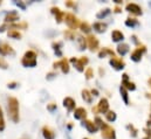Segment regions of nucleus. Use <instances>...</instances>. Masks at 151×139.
<instances>
[{"label": "nucleus", "mask_w": 151, "mask_h": 139, "mask_svg": "<svg viewBox=\"0 0 151 139\" xmlns=\"http://www.w3.org/2000/svg\"><path fill=\"white\" fill-rule=\"evenodd\" d=\"M7 111H8V117L14 123H18L19 122V102L15 97H8Z\"/></svg>", "instance_id": "nucleus-1"}, {"label": "nucleus", "mask_w": 151, "mask_h": 139, "mask_svg": "<svg viewBox=\"0 0 151 139\" xmlns=\"http://www.w3.org/2000/svg\"><path fill=\"white\" fill-rule=\"evenodd\" d=\"M37 53L35 52H33V50H28V52H26L25 53V55H24V57H22V60H21V64L24 66V67H26V68H33V67H35L37 66V63H38V61H37Z\"/></svg>", "instance_id": "nucleus-2"}, {"label": "nucleus", "mask_w": 151, "mask_h": 139, "mask_svg": "<svg viewBox=\"0 0 151 139\" xmlns=\"http://www.w3.org/2000/svg\"><path fill=\"white\" fill-rule=\"evenodd\" d=\"M63 20H65L66 25L69 27L70 31L75 32V29H77L80 27V20L76 18L73 13H65V19Z\"/></svg>", "instance_id": "nucleus-3"}, {"label": "nucleus", "mask_w": 151, "mask_h": 139, "mask_svg": "<svg viewBox=\"0 0 151 139\" xmlns=\"http://www.w3.org/2000/svg\"><path fill=\"white\" fill-rule=\"evenodd\" d=\"M70 62L74 64V67L77 69V71L83 72V71H84V67L89 63V59H88L87 56H81L80 59H77V57H72V59H70Z\"/></svg>", "instance_id": "nucleus-4"}, {"label": "nucleus", "mask_w": 151, "mask_h": 139, "mask_svg": "<svg viewBox=\"0 0 151 139\" xmlns=\"http://www.w3.org/2000/svg\"><path fill=\"white\" fill-rule=\"evenodd\" d=\"M144 53H147V47L144 46V44H137V48L131 53V55H130V59L134 61V62H139L141 60H142V56H143V54Z\"/></svg>", "instance_id": "nucleus-5"}, {"label": "nucleus", "mask_w": 151, "mask_h": 139, "mask_svg": "<svg viewBox=\"0 0 151 139\" xmlns=\"http://www.w3.org/2000/svg\"><path fill=\"white\" fill-rule=\"evenodd\" d=\"M101 136L103 139H116V131L110 125L104 124L101 128Z\"/></svg>", "instance_id": "nucleus-6"}, {"label": "nucleus", "mask_w": 151, "mask_h": 139, "mask_svg": "<svg viewBox=\"0 0 151 139\" xmlns=\"http://www.w3.org/2000/svg\"><path fill=\"white\" fill-rule=\"evenodd\" d=\"M86 40H87V46H88V48L90 49V52H96V50L99 49V47H100V41L97 40V37H96L95 35L89 34L86 37Z\"/></svg>", "instance_id": "nucleus-7"}, {"label": "nucleus", "mask_w": 151, "mask_h": 139, "mask_svg": "<svg viewBox=\"0 0 151 139\" xmlns=\"http://www.w3.org/2000/svg\"><path fill=\"white\" fill-rule=\"evenodd\" d=\"M53 67H54V69L61 68V71H62L63 74H68L69 70H70V66H69V62H68L67 59H61L60 61L54 62V63H53Z\"/></svg>", "instance_id": "nucleus-8"}, {"label": "nucleus", "mask_w": 151, "mask_h": 139, "mask_svg": "<svg viewBox=\"0 0 151 139\" xmlns=\"http://www.w3.org/2000/svg\"><path fill=\"white\" fill-rule=\"evenodd\" d=\"M109 64H110L115 70H123L124 67H125L124 60H123V59H119V57H116V56H114V57L110 59Z\"/></svg>", "instance_id": "nucleus-9"}, {"label": "nucleus", "mask_w": 151, "mask_h": 139, "mask_svg": "<svg viewBox=\"0 0 151 139\" xmlns=\"http://www.w3.org/2000/svg\"><path fill=\"white\" fill-rule=\"evenodd\" d=\"M125 9L129 12V13H131V14H134V15H136V16H138V15H142V8L137 5V4H135V2H130V4H128L127 6H125Z\"/></svg>", "instance_id": "nucleus-10"}, {"label": "nucleus", "mask_w": 151, "mask_h": 139, "mask_svg": "<svg viewBox=\"0 0 151 139\" xmlns=\"http://www.w3.org/2000/svg\"><path fill=\"white\" fill-rule=\"evenodd\" d=\"M96 109H97V112H100V113H107L108 111H109V102H108V100L107 98H101L100 100V102H99V104L96 106Z\"/></svg>", "instance_id": "nucleus-11"}, {"label": "nucleus", "mask_w": 151, "mask_h": 139, "mask_svg": "<svg viewBox=\"0 0 151 139\" xmlns=\"http://www.w3.org/2000/svg\"><path fill=\"white\" fill-rule=\"evenodd\" d=\"M14 54H15V52L8 43L0 42V55L5 56V55H14Z\"/></svg>", "instance_id": "nucleus-12"}, {"label": "nucleus", "mask_w": 151, "mask_h": 139, "mask_svg": "<svg viewBox=\"0 0 151 139\" xmlns=\"http://www.w3.org/2000/svg\"><path fill=\"white\" fill-rule=\"evenodd\" d=\"M82 125L87 129V131H88L89 133H96L97 130H99V128L96 126V124H95L94 122L89 120V119H84V120H82Z\"/></svg>", "instance_id": "nucleus-13"}, {"label": "nucleus", "mask_w": 151, "mask_h": 139, "mask_svg": "<svg viewBox=\"0 0 151 139\" xmlns=\"http://www.w3.org/2000/svg\"><path fill=\"white\" fill-rule=\"evenodd\" d=\"M50 12L54 14L56 22H58V24H61L62 20L65 19V13H63L59 7H52V8H50Z\"/></svg>", "instance_id": "nucleus-14"}, {"label": "nucleus", "mask_w": 151, "mask_h": 139, "mask_svg": "<svg viewBox=\"0 0 151 139\" xmlns=\"http://www.w3.org/2000/svg\"><path fill=\"white\" fill-rule=\"evenodd\" d=\"M74 118L78 120H84L87 118V110L84 107H76L74 111Z\"/></svg>", "instance_id": "nucleus-15"}, {"label": "nucleus", "mask_w": 151, "mask_h": 139, "mask_svg": "<svg viewBox=\"0 0 151 139\" xmlns=\"http://www.w3.org/2000/svg\"><path fill=\"white\" fill-rule=\"evenodd\" d=\"M63 106H65V107L70 112V111L75 110L76 102L72 98V97H66V98L63 100Z\"/></svg>", "instance_id": "nucleus-16"}, {"label": "nucleus", "mask_w": 151, "mask_h": 139, "mask_svg": "<svg viewBox=\"0 0 151 139\" xmlns=\"http://www.w3.org/2000/svg\"><path fill=\"white\" fill-rule=\"evenodd\" d=\"M42 136L45 139H55V132L49 126H43L42 128Z\"/></svg>", "instance_id": "nucleus-17"}, {"label": "nucleus", "mask_w": 151, "mask_h": 139, "mask_svg": "<svg viewBox=\"0 0 151 139\" xmlns=\"http://www.w3.org/2000/svg\"><path fill=\"white\" fill-rule=\"evenodd\" d=\"M76 42H77V46H78L80 50H84L87 48V40H86V37L83 35H76Z\"/></svg>", "instance_id": "nucleus-18"}, {"label": "nucleus", "mask_w": 151, "mask_h": 139, "mask_svg": "<svg viewBox=\"0 0 151 139\" xmlns=\"http://www.w3.org/2000/svg\"><path fill=\"white\" fill-rule=\"evenodd\" d=\"M107 55H110L111 57L115 56V53H114L113 49H110V48H108V47H103L100 52H99V57L100 59H104Z\"/></svg>", "instance_id": "nucleus-19"}, {"label": "nucleus", "mask_w": 151, "mask_h": 139, "mask_svg": "<svg viewBox=\"0 0 151 139\" xmlns=\"http://www.w3.org/2000/svg\"><path fill=\"white\" fill-rule=\"evenodd\" d=\"M18 20H19V14L15 11H11L9 13H7V15L5 18V21L6 22H15Z\"/></svg>", "instance_id": "nucleus-20"}, {"label": "nucleus", "mask_w": 151, "mask_h": 139, "mask_svg": "<svg viewBox=\"0 0 151 139\" xmlns=\"http://www.w3.org/2000/svg\"><path fill=\"white\" fill-rule=\"evenodd\" d=\"M107 27H108V25L106 22H95L93 25L94 31L97 32V33H104L107 31Z\"/></svg>", "instance_id": "nucleus-21"}, {"label": "nucleus", "mask_w": 151, "mask_h": 139, "mask_svg": "<svg viewBox=\"0 0 151 139\" xmlns=\"http://www.w3.org/2000/svg\"><path fill=\"white\" fill-rule=\"evenodd\" d=\"M129 49H130V47H129L128 43H119V44L117 46V48H116V52H117L121 56H124V55L129 52Z\"/></svg>", "instance_id": "nucleus-22"}, {"label": "nucleus", "mask_w": 151, "mask_h": 139, "mask_svg": "<svg viewBox=\"0 0 151 139\" xmlns=\"http://www.w3.org/2000/svg\"><path fill=\"white\" fill-rule=\"evenodd\" d=\"M111 39H113L114 42H121V41L124 40V34L121 31L115 29V31L111 32Z\"/></svg>", "instance_id": "nucleus-23"}, {"label": "nucleus", "mask_w": 151, "mask_h": 139, "mask_svg": "<svg viewBox=\"0 0 151 139\" xmlns=\"http://www.w3.org/2000/svg\"><path fill=\"white\" fill-rule=\"evenodd\" d=\"M80 29H81V32L82 33H84V34H90V32H91V27H90V25L88 24V22H86V21H82V22H80V27H78Z\"/></svg>", "instance_id": "nucleus-24"}, {"label": "nucleus", "mask_w": 151, "mask_h": 139, "mask_svg": "<svg viewBox=\"0 0 151 139\" xmlns=\"http://www.w3.org/2000/svg\"><path fill=\"white\" fill-rule=\"evenodd\" d=\"M127 91L128 90H131V91H134V90H136V85H135V83L134 82H130L129 80L128 81H122V84H121Z\"/></svg>", "instance_id": "nucleus-25"}, {"label": "nucleus", "mask_w": 151, "mask_h": 139, "mask_svg": "<svg viewBox=\"0 0 151 139\" xmlns=\"http://www.w3.org/2000/svg\"><path fill=\"white\" fill-rule=\"evenodd\" d=\"M81 94H82V98H83V101H84V102H87V103H89V104L93 102V96H91V94H90V91H89V90L83 89Z\"/></svg>", "instance_id": "nucleus-26"}, {"label": "nucleus", "mask_w": 151, "mask_h": 139, "mask_svg": "<svg viewBox=\"0 0 151 139\" xmlns=\"http://www.w3.org/2000/svg\"><path fill=\"white\" fill-rule=\"evenodd\" d=\"M52 47H53V49H54V52H55V54H56L58 56H62V52H61L62 42H60V41L53 42V43H52Z\"/></svg>", "instance_id": "nucleus-27"}, {"label": "nucleus", "mask_w": 151, "mask_h": 139, "mask_svg": "<svg viewBox=\"0 0 151 139\" xmlns=\"http://www.w3.org/2000/svg\"><path fill=\"white\" fill-rule=\"evenodd\" d=\"M27 27H28V24H27V22H20V24H12V25H9L8 29H14V31H17L18 28H19V29H26Z\"/></svg>", "instance_id": "nucleus-28"}, {"label": "nucleus", "mask_w": 151, "mask_h": 139, "mask_svg": "<svg viewBox=\"0 0 151 139\" xmlns=\"http://www.w3.org/2000/svg\"><path fill=\"white\" fill-rule=\"evenodd\" d=\"M139 25V22H138V20L137 19H135V18H128L127 20H125V26L127 27H131V28H134V27H136V26H138Z\"/></svg>", "instance_id": "nucleus-29"}, {"label": "nucleus", "mask_w": 151, "mask_h": 139, "mask_svg": "<svg viewBox=\"0 0 151 139\" xmlns=\"http://www.w3.org/2000/svg\"><path fill=\"white\" fill-rule=\"evenodd\" d=\"M119 92H121V96H122L123 102L128 105L129 104V95H128V91H127V90L121 85V87H119Z\"/></svg>", "instance_id": "nucleus-30"}, {"label": "nucleus", "mask_w": 151, "mask_h": 139, "mask_svg": "<svg viewBox=\"0 0 151 139\" xmlns=\"http://www.w3.org/2000/svg\"><path fill=\"white\" fill-rule=\"evenodd\" d=\"M110 13H111V9H110V8H104V9L100 11V12L96 14V18H97V19H104V18L108 16Z\"/></svg>", "instance_id": "nucleus-31"}, {"label": "nucleus", "mask_w": 151, "mask_h": 139, "mask_svg": "<svg viewBox=\"0 0 151 139\" xmlns=\"http://www.w3.org/2000/svg\"><path fill=\"white\" fill-rule=\"evenodd\" d=\"M106 118H107V120L108 122H110V123H113L116 120V118H117V116H116V112L115 111H108L107 113H106Z\"/></svg>", "instance_id": "nucleus-32"}, {"label": "nucleus", "mask_w": 151, "mask_h": 139, "mask_svg": "<svg viewBox=\"0 0 151 139\" xmlns=\"http://www.w3.org/2000/svg\"><path fill=\"white\" fill-rule=\"evenodd\" d=\"M127 129L130 131L131 137H134V138H136V137H137V135H138V130H137L132 124H128V125H127Z\"/></svg>", "instance_id": "nucleus-33"}, {"label": "nucleus", "mask_w": 151, "mask_h": 139, "mask_svg": "<svg viewBox=\"0 0 151 139\" xmlns=\"http://www.w3.org/2000/svg\"><path fill=\"white\" fill-rule=\"evenodd\" d=\"M63 35H65V37L68 39V40H74L76 37L75 32H74V31H70V29H66V31L63 32Z\"/></svg>", "instance_id": "nucleus-34"}, {"label": "nucleus", "mask_w": 151, "mask_h": 139, "mask_svg": "<svg viewBox=\"0 0 151 139\" xmlns=\"http://www.w3.org/2000/svg\"><path fill=\"white\" fill-rule=\"evenodd\" d=\"M7 35H8L9 37H13V39H20V37H21L20 32H19V31H14V29H9Z\"/></svg>", "instance_id": "nucleus-35"}, {"label": "nucleus", "mask_w": 151, "mask_h": 139, "mask_svg": "<svg viewBox=\"0 0 151 139\" xmlns=\"http://www.w3.org/2000/svg\"><path fill=\"white\" fill-rule=\"evenodd\" d=\"M84 76H86V80H91L94 77V70L93 68H87L86 71H84Z\"/></svg>", "instance_id": "nucleus-36"}, {"label": "nucleus", "mask_w": 151, "mask_h": 139, "mask_svg": "<svg viewBox=\"0 0 151 139\" xmlns=\"http://www.w3.org/2000/svg\"><path fill=\"white\" fill-rule=\"evenodd\" d=\"M4 129H5V120H4V115H2V111L0 107V132L4 131Z\"/></svg>", "instance_id": "nucleus-37"}, {"label": "nucleus", "mask_w": 151, "mask_h": 139, "mask_svg": "<svg viewBox=\"0 0 151 139\" xmlns=\"http://www.w3.org/2000/svg\"><path fill=\"white\" fill-rule=\"evenodd\" d=\"M47 110H48V111H50V112L55 111V110H56V104H54V103L48 104V105H47Z\"/></svg>", "instance_id": "nucleus-38"}, {"label": "nucleus", "mask_w": 151, "mask_h": 139, "mask_svg": "<svg viewBox=\"0 0 151 139\" xmlns=\"http://www.w3.org/2000/svg\"><path fill=\"white\" fill-rule=\"evenodd\" d=\"M7 67H8L7 62H6V61H4L2 59H0V68H4V69H6Z\"/></svg>", "instance_id": "nucleus-39"}, {"label": "nucleus", "mask_w": 151, "mask_h": 139, "mask_svg": "<svg viewBox=\"0 0 151 139\" xmlns=\"http://www.w3.org/2000/svg\"><path fill=\"white\" fill-rule=\"evenodd\" d=\"M66 6H67V7H73V8H75V7H76V4L74 2V1L69 0V1H67V2H66Z\"/></svg>", "instance_id": "nucleus-40"}, {"label": "nucleus", "mask_w": 151, "mask_h": 139, "mask_svg": "<svg viewBox=\"0 0 151 139\" xmlns=\"http://www.w3.org/2000/svg\"><path fill=\"white\" fill-rule=\"evenodd\" d=\"M143 131L145 132L147 137H151V129H150V128H145V129H144Z\"/></svg>", "instance_id": "nucleus-41"}, {"label": "nucleus", "mask_w": 151, "mask_h": 139, "mask_svg": "<svg viewBox=\"0 0 151 139\" xmlns=\"http://www.w3.org/2000/svg\"><path fill=\"white\" fill-rule=\"evenodd\" d=\"M55 76H58L56 72H49V74L47 75V80H52V78H54Z\"/></svg>", "instance_id": "nucleus-42"}, {"label": "nucleus", "mask_w": 151, "mask_h": 139, "mask_svg": "<svg viewBox=\"0 0 151 139\" xmlns=\"http://www.w3.org/2000/svg\"><path fill=\"white\" fill-rule=\"evenodd\" d=\"M17 85H18L17 82H11V83H8V88H11V89H14Z\"/></svg>", "instance_id": "nucleus-43"}, {"label": "nucleus", "mask_w": 151, "mask_h": 139, "mask_svg": "<svg viewBox=\"0 0 151 139\" xmlns=\"http://www.w3.org/2000/svg\"><path fill=\"white\" fill-rule=\"evenodd\" d=\"M113 12H114V13H121V12H122V8H121L119 6H116V7L114 8Z\"/></svg>", "instance_id": "nucleus-44"}, {"label": "nucleus", "mask_w": 151, "mask_h": 139, "mask_svg": "<svg viewBox=\"0 0 151 139\" xmlns=\"http://www.w3.org/2000/svg\"><path fill=\"white\" fill-rule=\"evenodd\" d=\"M90 94H91V96H99V90L93 89V90L90 91Z\"/></svg>", "instance_id": "nucleus-45"}, {"label": "nucleus", "mask_w": 151, "mask_h": 139, "mask_svg": "<svg viewBox=\"0 0 151 139\" xmlns=\"http://www.w3.org/2000/svg\"><path fill=\"white\" fill-rule=\"evenodd\" d=\"M122 78H123L122 81H128V80H129V75H128V74H123Z\"/></svg>", "instance_id": "nucleus-46"}, {"label": "nucleus", "mask_w": 151, "mask_h": 139, "mask_svg": "<svg viewBox=\"0 0 151 139\" xmlns=\"http://www.w3.org/2000/svg\"><path fill=\"white\" fill-rule=\"evenodd\" d=\"M131 39H132V41H134L136 44H138V41H137V36H136V35H132Z\"/></svg>", "instance_id": "nucleus-47"}, {"label": "nucleus", "mask_w": 151, "mask_h": 139, "mask_svg": "<svg viewBox=\"0 0 151 139\" xmlns=\"http://www.w3.org/2000/svg\"><path fill=\"white\" fill-rule=\"evenodd\" d=\"M15 4H17V5H18V6H19V7H21V8H22V9H25V5H24V4H22V2H20V1H19V2H15Z\"/></svg>", "instance_id": "nucleus-48"}, {"label": "nucleus", "mask_w": 151, "mask_h": 139, "mask_svg": "<svg viewBox=\"0 0 151 139\" xmlns=\"http://www.w3.org/2000/svg\"><path fill=\"white\" fill-rule=\"evenodd\" d=\"M6 27H7V25H6V24H5V25H2V26H1V27H0V32H4V31H5V28H6Z\"/></svg>", "instance_id": "nucleus-49"}, {"label": "nucleus", "mask_w": 151, "mask_h": 139, "mask_svg": "<svg viewBox=\"0 0 151 139\" xmlns=\"http://www.w3.org/2000/svg\"><path fill=\"white\" fill-rule=\"evenodd\" d=\"M147 125H148V128H150V126H151V115H150V117H149V119H148Z\"/></svg>", "instance_id": "nucleus-50"}, {"label": "nucleus", "mask_w": 151, "mask_h": 139, "mask_svg": "<svg viewBox=\"0 0 151 139\" xmlns=\"http://www.w3.org/2000/svg\"><path fill=\"white\" fill-rule=\"evenodd\" d=\"M114 1H115V4H116V5H117V6H118V5H121V4H122V2H123V1H122V0H114Z\"/></svg>", "instance_id": "nucleus-51"}, {"label": "nucleus", "mask_w": 151, "mask_h": 139, "mask_svg": "<svg viewBox=\"0 0 151 139\" xmlns=\"http://www.w3.org/2000/svg\"><path fill=\"white\" fill-rule=\"evenodd\" d=\"M67 128H68V130H72V129H73V124H72V123H70V124H68V125H67Z\"/></svg>", "instance_id": "nucleus-52"}, {"label": "nucleus", "mask_w": 151, "mask_h": 139, "mask_svg": "<svg viewBox=\"0 0 151 139\" xmlns=\"http://www.w3.org/2000/svg\"><path fill=\"white\" fill-rule=\"evenodd\" d=\"M103 74H104V70L102 69V68H100V75H101V76H103Z\"/></svg>", "instance_id": "nucleus-53"}, {"label": "nucleus", "mask_w": 151, "mask_h": 139, "mask_svg": "<svg viewBox=\"0 0 151 139\" xmlns=\"http://www.w3.org/2000/svg\"><path fill=\"white\" fill-rule=\"evenodd\" d=\"M148 82H149V85H150V88H151V78H149V81H148Z\"/></svg>", "instance_id": "nucleus-54"}, {"label": "nucleus", "mask_w": 151, "mask_h": 139, "mask_svg": "<svg viewBox=\"0 0 151 139\" xmlns=\"http://www.w3.org/2000/svg\"><path fill=\"white\" fill-rule=\"evenodd\" d=\"M143 139H150V137H144Z\"/></svg>", "instance_id": "nucleus-55"}, {"label": "nucleus", "mask_w": 151, "mask_h": 139, "mask_svg": "<svg viewBox=\"0 0 151 139\" xmlns=\"http://www.w3.org/2000/svg\"><path fill=\"white\" fill-rule=\"evenodd\" d=\"M83 139H89V138H83Z\"/></svg>", "instance_id": "nucleus-56"}, {"label": "nucleus", "mask_w": 151, "mask_h": 139, "mask_svg": "<svg viewBox=\"0 0 151 139\" xmlns=\"http://www.w3.org/2000/svg\"><path fill=\"white\" fill-rule=\"evenodd\" d=\"M150 110H151V104H150Z\"/></svg>", "instance_id": "nucleus-57"}]
</instances>
